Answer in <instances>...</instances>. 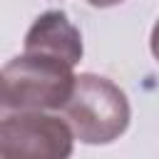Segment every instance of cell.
Here are the masks:
<instances>
[{
	"label": "cell",
	"mask_w": 159,
	"mask_h": 159,
	"mask_svg": "<svg viewBox=\"0 0 159 159\" xmlns=\"http://www.w3.org/2000/svg\"><path fill=\"white\" fill-rule=\"evenodd\" d=\"M77 75L72 65L37 55L22 52L10 60L0 75V104L2 112H45L62 109L75 89Z\"/></svg>",
	"instance_id": "obj_1"
},
{
	"label": "cell",
	"mask_w": 159,
	"mask_h": 159,
	"mask_svg": "<svg viewBox=\"0 0 159 159\" xmlns=\"http://www.w3.org/2000/svg\"><path fill=\"white\" fill-rule=\"evenodd\" d=\"M75 137L84 144H109L129 124L127 94L99 75H77L75 89L62 107Z\"/></svg>",
	"instance_id": "obj_2"
},
{
	"label": "cell",
	"mask_w": 159,
	"mask_h": 159,
	"mask_svg": "<svg viewBox=\"0 0 159 159\" xmlns=\"http://www.w3.org/2000/svg\"><path fill=\"white\" fill-rule=\"evenodd\" d=\"M72 139L70 122L45 112H5L0 122L2 159H62L72 154Z\"/></svg>",
	"instance_id": "obj_3"
},
{
	"label": "cell",
	"mask_w": 159,
	"mask_h": 159,
	"mask_svg": "<svg viewBox=\"0 0 159 159\" xmlns=\"http://www.w3.org/2000/svg\"><path fill=\"white\" fill-rule=\"evenodd\" d=\"M25 52H37L47 57H57L67 65H77L82 60V37L80 30L67 20L65 12L50 10L40 15L25 35Z\"/></svg>",
	"instance_id": "obj_4"
},
{
	"label": "cell",
	"mask_w": 159,
	"mask_h": 159,
	"mask_svg": "<svg viewBox=\"0 0 159 159\" xmlns=\"http://www.w3.org/2000/svg\"><path fill=\"white\" fill-rule=\"evenodd\" d=\"M152 52H154V57L159 60V20H157V25H154V30H152Z\"/></svg>",
	"instance_id": "obj_5"
},
{
	"label": "cell",
	"mask_w": 159,
	"mask_h": 159,
	"mask_svg": "<svg viewBox=\"0 0 159 159\" xmlns=\"http://www.w3.org/2000/svg\"><path fill=\"white\" fill-rule=\"evenodd\" d=\"M89 5L94 7H109V5H117V2H124V0H87Z\"/></svg>",
	"instance_id": "obj_6"
}]
</instances>
